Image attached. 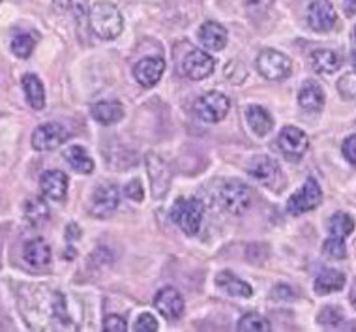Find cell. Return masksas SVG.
Segmentation results:
<instances>
[{
	"label": "cell",
	"mask_w": 356,
	"mask_h": 332,
	"mask_svg": "<svg viewBox=\"0 0 356 332\" xmlns=\"http://www.w3.org/2000/svg\"><path fill=\"white\" fill-rule=\"evenodd\" d=\"M88 23L94 34L102 40H115L120 36L124 29L122 13L113 2H107V0H99L92 4L88 13Z\"/></svg>",
	"instance_id": "6da1fadb"
},
{
	"label": "cell",
	"mask_w": 356,
	"mask_h": 332,
	"mask_svg": "<svg viewBox=\"0 0 356 332\" xmlns=\"http://www.w3.org/2000/svg\"><path fill=\"white\" fill-rule=\"evenodd\" d=\"M204 209L195 197H178L171 207V220L186 235H197L203 223Z\"/></svg>",
	"instance_id": "7a4b0ae2"
},
{
	"label": "cell",
	"mask_w": 356,
	"mask_h": 332,
	"mask_svg": "<svg viewBox=\"0 0 356 332\" xmlns=\"http://www.w3.org/2000/svg\"><path fill=\"white\" fill-rule=\"evenodd\" d=\"M229 109H231V100L225 94L216 93V90L203 94L193 105V111L199 120L207 124H216L223 120L229 115Z\"/></svg>",
	"instance_id": "3957f363"
},
{
	"label": "cell",
	"mask_w": 356,
	"mask_h": 332,
	"mask_svg": "<svg viewBox=\"0 0 356 332\" xmlns=\"http://www.w3.org/2000/svg\"><path fill=\"white\" fill-rule=\"evenodd\" d=\"M220 203L229 214H244L252 205V190L240 180H229L221 186Z\"/></svg>",
	"instance_id": "277c9868"
},
{
	"label": "cell",
	"mask_w": 356,
	"mask_h": 332,
	"mask_svg": "<svg viewBox=\"0 0 356 332\" xmlns=\"http://www.w3.org/2000/svg\"><path fill=\"white\" fill-rule=\"evenodd\" d=\"M321 201H323V190H321L319 182L314 177H309L300 190H296L293 196L289 197L287 212L293 216H300L304 212L317 209Z\"/></svg>",
	"instance_id": "5b68a950"
},
{
	"label": "cell",
	"mask_w": 356,
	"mask_h": 332,
	"mask_svg": "<svg viewBox=\"0 0 356 332\" xmlns=\"http://www.w3.org/2000/svg\"><path fill=\"white\" fill-rule=\"evenodd\" d=\"M248 175L255 179L259 184L266 186L270 190H282L283 188V173L277 161L270 156H257L250 161Z\"/></svg>",
	"instance_id": "8992f818"
},
{
	"label": "cell",
	"mask_w": 356,
	"mask_h": 332,
	"mask_svg": "<svg viewBox=\"0 0 356 332\" xmlns=\"http://www.w3.org/2000/svg\"><path fill=\"white\" fill-rule=\"evenodd\" d=\"M257 70L264 79L268 81H282L291 75L293 62L287 55H283L276 49H264L257 56Z\"/></svg>",
	"instance_id": "52a82bcc"
},
{
	"label": "cell",
	"mask_w": 356,
	"mask_h": 332,
	"mask_svg": "<svg viewBox=\"0 0 356 332\" xmlns=\"http://www.w3.org/2000/svg\"><path fill=\"white\" fill-rule=\"evenodd\" d=\"M68 129L64 128L58 122H47L38 126L32 134V148L38 152H45V150H55V148L62 147L64 143L68 141Z\"/></svg>",
	"instance_id": "ba28073f"
},
{
	"label": "cell",
	"mask_w": 356,
	"mask_h": 332,
	"mask_svg": "<svg viewBox=\"0 0 356 332\" xmlns=\"http://www.w3.org/2000/svg\"><path fill=\"white\" fill-rule=\"evenodd\" d=\"M147 171L150 177V188H152V196L156 199L165 197V193L171 188V169L160 154L148 152L147 154Z\"/></svg>",
	"instance_id": "9c48e42d"
},
{
	"label": "cell",
	"mask_w": 356,
	"mask_h": 332,
	"mask_svg": "<svg viewBox=\"0 0 356 332\" xmlns=\"http://www.w3.org/2000/svg\"><path fill=\"white\" fill-rule=\"evenodd\" d=\"M277 147L289 160H300L309 148V139H307L306 132H302L300 128L285 126L277 136Z\"/></svg>",
	"instance_id": "30bf717a"
},
{
	"label": "cell",
	"mask_w": 356,
	"mask_h": 332,
	"mask_svg": "<svg viewBox=\"0 0 356 332\" xmlns=\"http://www.w3.org/2000/svg\"><path fill=\"white\" fill-rule=\"evenodd\" d=\"M307 26L315 32H330L338 23V13L330 0H314L307 6Z\"/></svg>",
	"instance_id": "8fae6325"
},
{
	"label": "cell",
	"mask_w": 356,
	"mask_h": 332,
	"mask_svg": "<svg viewBox=\"0 0 356 332\" xmlns=\"http://www.w3.org/2000/svg\"><path fill=\"white\" fill-rule=\"evenodd\" d=\"M118 201H120V193H118L117 186L105 182L94 190L92 201H90V214L96 218H109L118 209Z\"/></svg>",
	"instance_id": "7c38bea8"
},
{
	"label": "cell",
	"mask_w": 356,
	"mask_h": 332,
	"mask_svg": "<svg viewBox=\"0 0 356 332\" xmlns=\"http://www.w3.org/2000/svg\"><path fill=\"white\" fill-rule=\"evenodd\" d=\"M216 61L203 49H193L184 56L182 62V70L184 75L191 81H203L214 74Z\"/></svg>",
	"instance_id": "4fadbf2b"
},
{
	"label": "cell",
	"mask_w": 356,
	"mask_h": 332,
	"mask_svg": "<svg viewBox=\"0 0 356 332\" xmlns=\"http://www.w3.org/2000/svg\"><path fill=\"white\" fill-rule=\"evenodd\" d=\"M154 308L160 312L165 319L177 321L184 314V299L175 287H163L154 297Z\"/></svg>",
	"instance_id": "5bb4252c"
},
{
	"label": "cell",
	"mask_w": 356,
	"mask_h": 332,
	"mask_svg": "<svg viewBox=\"0 0 356 332\" xmlns=\"http://www.w3.org/2000/svg\"><path fill=\"white\" fill-rule=\"evenodd\" d=\"M163 72H165V61L161 56H147L136 64L134 77L145 88H152L160 83Z\"/></svg>",
	"instance_id": "9a60e30c"
},
{
	"label": "cell",
	"mask_w": 356,
	"mask_h": 332,
	"mask_svg": "<svg viewBox=\"0 0 356 332\" xmlns=\"http://www.w3.org/2000/svg\"><path fill=\"white\" fill-rule=\"evenodd\" d=\"M68 175L60 169L45 171L40 179V190L45 197H49L53 201H62L68 193Z\"/></svg>",
	"instance_id": "2e32d148"
},
{
	"label": "cell",
	"mask_w": 356,
	"mask_h": 332,
	"mask_svg": "<svg viewBox=\"0 0 356 332\" xmlns=\"http://www.w3.org/2000/svg\"><path fill=\"white\" fill-rule=\"evenodd\" d=\"M227 31L216 21H207L199 29V42L209 51H221L227 45Z\"/></svg>",
	"instance_id": "e0dca14e"
},
{
	"label": "cell",
	"mask_w": 356,
	"mask_h": 332,
	"mask_svg": "<svg viewBox=\"0 0 356 332\" xmlns=\"http://www.w3.org/2000/svg\"><path fill=\"white\" fill-rule=\"evenodd\" d=\"M298 105L307 113H319L325 107V90L317 81H306L298 90Z\"/></svg>",
	"instance_id": "ac0fdd59"
},
{
	"label": "cell",
	"mask_w": 356,
	"mask_h": 332,
	"mask_svg": "<svg viewBox=\"0 0 356 332\" xmlns=\"http://www.w3.org/2000/svg\"><path fill=\"white\" fill-rule=\"evenodd\" d=\"M23 259L32 269H45L51 263V248L43 239H31L23 248Z\"/></svg>",
	"instance_id": "d6986e66"
},
{
	"label": "cell",
	"mask_w": 356,
	"mask_h": 332,
	"mask_svg": "<svg viewBox=\"0 0 356 332\" xmlns=\"http://www.w3.org/2000/svg\"><path fill=\"white\" fill-rule=\"evenodd\" d=\"M216 283L223 293H227L229 297H238V299H250L253 295L252 285L248 282H244L242 278H238L236 274L229 271L220 272L216 276Z\"/></svg>",
	"instance_id": "ffe728a7"
},
{
	"label": "cell",
	"mask_w": 356,
	"mask_h": 332,
	"mask_svg": "<svg viewBox=\"0 0 356 332\" xmlns=\"http://www.w3.org/2000/svg\"><path fill=\"white\" fill-rule=\"evenodd\" d=\"M309 62H312V68L317 74L330 75L336 74L341 64H343V58L339 56V53L332 49H315L312 55H309Z\"/></svg>",
	"instance_id": "44dd1931"
},
{
	"label": "cell",
	"mask_w": 356,
	"mask_h": 332,
	"mask_svg": "<svg viewBox=\"0 0 356 332\" xmlns=\"http://www.w3.org/2000/svg\"><path fill=\"white\" fill-rule=\"evenodd\" d=\"M246 120L250 129L259 137L268 136L272 132V128H274V118H272L270 113L264 109V107H261V105H248Z\"/></svg>",
	"instance_id": "7402d4cb"
},
{
	"label": "cell",
	"mask_w": 356,
	"mask_h": 332,
	"mask_svg": "<svg viewBox=\"0 0 356 332\" xmlns=\"http://www.w3.org/2000/svg\"><path fill=\"white\" fill-rule=\"evenodd\" d=\"M92 115L99 124L113 126L124 118V105L118 100H104V102L94 104Z\"/></svg>",
	"instance_id": "603a6c76"
},
{
	"label": "cell",
	"mask_w": 356,
	"mask_h": 332,
	"mask_svg": "<svg viewBox=\"0 0 356 332\" xmlns=\"http://www.w3.org/2000/svg\"><path fill=\"white\" fill-rule=\"evenodd\" d=\"M345 287V274L334 269H325L319 276L315 278L314 291L317 295H330L336 291H341Z\"/></svg>",
	"instance_id": "cb8c5ba5"
},
{
	"label": "cell",
	"mask_w": 356,
	"mask_h": 332,
	"mask_svg": "<svg viewBox=\"0 0 356 332\" xmlns=\"http://www.w3.org/2000/svg\"><path fill=\"white\" fill-rule=\"evenodd\" d=\"M23 90H25V98L32 109H43L45 107V88H43L40 77L34 74L23 75Z\"/></svg>",
	"instance_id": "d4e9b609"
},
{
	"label": "cell",
	"mask_w": 356,
	"mask_h": 332,
	"mask_svg": "<svg viewBox=\"0 0 356 332\" xmlns=\"http://www.w3.org/2000/svg\"><path fill=\"white\" fill-rule=\"evenodd\" d=\"M64 160L68 161L70 167L77 173H83V175H88V173L94 171V160L86 154V150L79 145H74L64 150Z\"/></svg>",
	"instance_id": "484cf974"
},
{
	"label": "cell",
	"mask_w": 356,
	"mask_h": 332,
	"mask_svg": "<svg viewBox=\"0 0 356 332\" xmlns=\"http://www.w3.org/2000/svg\"><path fill=\"white\" fill-rule=\"evenodd\" d=\"M25 218L31 221V226H42L49 220V207L40 197L29 199L25 203Z\"/></svg>",
	"instance_id": "4316f807"
},
{
	"label": "cell",
	"mask_w": 356,
	"mask_h": 332,
	"mask_svg": "<svg viewBox=\"0 0 356 332\" xmlns=\"http://www.w3.org/2000/svg\"><path fill=\"white\" fill-rule=\"evenodd\" d=\"M328 231H330V235L345 239L355 231V220L345 212H334L330 216V221H328Z\"/></svg>",
	"instance_id": "83f0119b"
},
{
	"label": "cell",
	"mask_w": 356,
	"mask_h": 332,
	"mask_svg": "<svg viewBox=\"0 0 356 332\" xmlns=\"http://www.w3.org/2000/svg\"><path fill=\"white\" fill-rule=\"evenodd\" d=\"M236 331L240 332H268L272 331L270 321L264 319L263 315L259 314H246L236 325Z\"/></svg>",
	"instance_id": "f1b7e54d"
},
{
	"label": "cell",
	"mask_w": 356,
	"mask_h": 332,
	"mask_svg": "<svg viewBox=\"0 0 356 332\" xmlns=\"http://www.w3.org/2000/svg\"><path fill=\"white\" fill-rule=\"evenodd\" d=\"M34 38L31 34H26V32H19L15 36L12 38V42H10V49L15 56L19 58H29L32 55V51H34Z\"/></svg>",
	"instance_id": "f546056e"
},
{
	"label": "cell",
	"mask_w": 356,
	"mask_h": 332,
	"mask_svg": "<svg viewBox=\"0 0 356 332\" xmlns=\"http://www.w3.org/2000/svg\"><path fill=\"white\" fill-rule=\"evenodd\" d=\"M323 253H325L328 259H334V261L345 259V255H347L345 239L336 237V235H330V237L325 240V244H323Z\"/></svg>",
	"instance_id": "4dcf8cb0"
},
{
	"label": "cell",
	"mask_w": 356,
	"mask_h": 332,
	"mask_svg": "<svg viewBox=\"0 0 356 332\" xmlns=\"http://www.w3.org/2000/svg\"><path fill=\"white\" fill-rule=\"evenodd\" d=\"M343 319V312L336 306H325L317 315V323L323 326H338Z\"/></svg>",
	"instance_id": "1f68e13d"
},
{
	"label": "cell",
	"mask_w": 356,
	"mask_h": 332,
	"mask_svg": "<svg viewBox=\"0 0 356 332\" xmlns=\"http://www.w3.org/2000/svg\"><path fill=\"white\" fill-rule=\"evenodd\" d=\"M338 93L343 100L356 98V70L350 74H343L338 81Z\"/></svg>",
	"instance_id": "d6a6232c"
},
{
	"label": "cell",
	"mask_w": 356,
	"mask_h": 332,
	"mask_svg": "<svg viewBox=\"0 0 356 332\" xmlns=\"http://www.w3.org/2000/svg\"><path fill=\"white\" fill-rule=\"evenodd\" d=\"M276 0H244V10L250 15H263L272 8Z\"/></svg>",
	"instance_id": "836d02e7"
},
{
	"label": "cell",
	"mask_w": 356,
	"mask_h": 332,
	"mask_svg": "<svg viewBox=\"0 0 356 332\" xmlns=\"http://www.w3.org/2000/svg\"><path fill=\"white\" fill-rule=\"evenodd\" d=\"M104 331L107 332H126L128 323L122 315H107L104 319Z\"/></svg>",
	"instance_id": "e575fe53"
},
{
	"label": "cell",
	"mask_w": 356,
	"mask_h": 332,
	"mask_svg": "<svg viewBox=\"0 0 356 332\" xmlns=\"http://www.w3.org/2000/svg\"><path fill=\"white\" fill-rule=\"evenodd\" d=\"M137 332H156L158 331V321L154 319L152 314L139 315V319L136 321Z\"/></svg>",
	"instance_id": "d590c367"
},
{
	"label": "cell",
	"mask_w": 356,
	"mask_h": 332,
	"mask_svg": "<svg viewBox=\"0 0 356 332\" xmlns=\"http://www.w3.org/2000/svg\"><path fill=\"white\" fill-rule=\"evenodd\" d=\"M341 152H343L345 160L353 164V166H356V136H349L345 139Z\"/></svg>",
	"instance_id": "8d00e7d4"
},
{
	"label": "cell",
	"mask_w": 356,
	"mask_h": 332,
	"mask_svg": "<svg viewBox=\"0 0 356 332\" xmlns=\"http://www.w3.org/2000/svg\"><path fill=\"white\" fill-rule=\"evenodd\" d=\"M124 196L128 197V199H131V201H143V186L139 180H131L129 184H126V188H124Z\"/></svg>",
	"instance_id": "74e56055"
},
{
	"label": "cell",
	"mask_w": 356,
	"mask_h": 332,
	"mask_svg": "<svg viewBox=\"0 0 356 332\" xmlns=\"http://www.w3.org/2000/svg\"><path fill=\"white\" fill-rule=\"evenodd\" d=\"M70 6H72V10H74V15L75 19H83L86 17L88 13H90V0H72L70 2Z\"/></svg>",
	"instance_id": "f35d334b"
},
{
	"label": "cell",
	"mask_w": 356,
	"mask_h": 332,
	"mask_svg": "<svg viewBox=\"0 0 356 332\" xmlns=\"http://www.w3.org/2000/svg\"><path fill=\"white\" fill-rule=\"evenodd\" d=\"M66 237H68V240H77L81 239V229L75 226V223H70L68 226V231H66Z\"/></svg>",
	"instance_id": "ab89813d"
},
{
	"label": "cell",
	"mask_w": 356,
	"mask_h": 332,
	"mask_svg": "<svg viewBox=\"0 0 356 332\" xmlns=\"http://www.w3.org/2000/svg\"><path fill=\"white\" fill-rule=\"evenodd\" d=\"M343 10H345V13H347V17L355 15V13H356V0H345Z\"/></svg>",
	"instance_id": "60d3db41"
},
{
	"label": "cell",
	"mask_w": 356,
	"mask_h": 332,
	"mask_svg": "<svg viewBox=\"0 0 356 332\" xmlns=\"http://www.w3.org/2000/svg\"><path fill=\"white\" fill-rule=\"evenodd\" d=\"M55 2H56V6L68 8V6H70V2H72V0H55Z\"/></svg>",
	"instance_id": "b9f144b4"
},
{
	"label": "cell",
	"mask_w": 356,
	"mask_h": 332,
	"mask_svg": "<svg viewBox=\"0 0 356 332\" xmlns=\"http://www.w3.org/2000/svg\"><path fill=\"white\" fill-rule=\"evenodd\" d=\"M350 62H353V68L356 70V49L353 51V55H350Z\"/></svg>",
	"instance_id": "7bdbcfd3"
},
{
	"label": "cell",
	"mask_w": 356,
	"mask_h": 332,
	"mask_svg": "<svg viewBox=\"0 0 356 332\" xmlns=\"http://www.w3.org/2000/svg\"><path fill=\"white\" fill-rule=\"evenodd\" d=\"M350 304H353V306L356 308V291H355V293H353V295H350Z\"/></svg>",
	"instance_id": "ee69618b"
},
{
	"label": "cell",
	"mask_w": 356,
	"mask_h": 332,
	"mask_svg": "<svg viewBox=\"0 0 356 332\" xmlns=\"http://www.w3.org/2000/svg\"><path fill=\"white\" fill-rule=\"evenodd\" d=\"M355 38H356V26H355Z\"/></svg>",
	"instance_id": "f6af8a7d"
}]
</instances>
